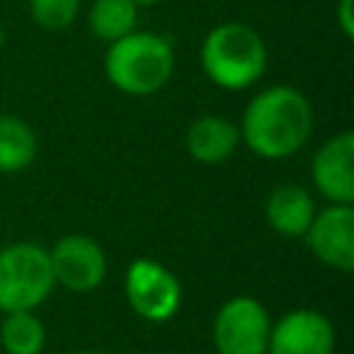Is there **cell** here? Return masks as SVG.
Instances as JSON below:
<instances>
[{"label": "cell", "mask_w": 354, "mask_h": 354, "mask_svg": "<svg viewBox=\"0 0 354 354\" xmlns=\"http://www.w3.org/2000/svg\"><path fill=\"white\" fill-rule=\"evenodd\" d=\"M47 332L33 310L3 313L0 318V346L6 354H39L44 348Z\"/></svg>", "instance_id": "9a60e30c"}, {"label": "cell", "mask_w": 354, "mask_h": 354, "mask_svg": "<svg viewBox=\"0 0 354 354\" xmlns=\"http://www.w3.org/2000/svg\"><path fill=\"white\" fill-rule=\"evenodd\" d=\"M310 177L315 191L329 205L354 202V133L340 130L329 136L313 155Z\"/></svg>", "instance_id": "9c48e42d"}, {"label": "cell", "mask_w": 354, "mask_h": 354, "mask_svg": "<svg viewBox=\"0 0 354 354\" xmlns=\"http://www.w3.org/2000/svg\"><path fill=\"white\" fill-rule=\"evenodd\" d=\"M133 3L141 8V6H155V3H163V0H133Z\"/></svg>", "instance_id": "ac0fdd59"}, {"label": "cell", "mask_w": 354, "mask_h": 354, "mask_svg": "<svg viewBox=\"0 0 354 354\" xmlns=\"http://www.w3.org/2000/svg\"><path fill=\"white\" fill-rule=\"evenodd\" d=\"M124 299L138 318L163 324L180 310L183 285L163 263L152 257H136L124 271Z\"/></svg>", "instance_id": "5b68a950"}, {"label": "cell", "mask_w": 354, "mask_h": 354, "mask_svg": "<svg viewBox=\"0 0 354 354\" xmlns=\"http://www.w3.org/2000/svg\"><path fill=\"white\" fill-rule=\"evenodd\" d=\"M238 133L252 155L263 160H285L310 141L313 102L296 86H266L246 102Z\"/></svg>", "instance_id": "6da1fadb"}, {"label": "cell", "mask_w": 354, "mask_h": 354, "mask_svg": "<svg viewBox=\"0 0 354 354\" xmlns=\"http://www.w3.org/2000/svg\"><path fill=\"white\" fill-rule=\"evenodd\" d=\"M102 69L111 86L127 97H152L174 75L171 39L152 30H133L108 44Z\"/></svg>", "instance_id": "7a4b0ae2"}, {"label": "cell", "mask_w": 354, "mask_h": 354, "mask_svg": "<svg viewBox=\"0 0 354 354\" xmlns=\"http://www.w3.org/2000/svg\"><path fill=\"white\" fill-rule=\"evenodd\" d=\"M75 354H105V351H75Z\"/></svg>", "instance_id": "ffe728a7"}, {"label": "cell", "mask_w": 354, "mask_h": 354, "mask_svg": "<svg viewBox=\"0 0 354 354\" xmlns=\"http://www.w3.org/2000/svg\"><path fill=\"white\" fill-rule=\"evenodd\" d=\"M266 221L274 232L285 238H301L315 216V199L304 185L296 183H282L271 188L266 196Z\"/></svg>", "instance_id": "7c38bea8"}, {"label": "cell", "mask_w": 354, "mask_h": 354, "mask_svg": "<svg viewBox=\"0 0 354 354\" xmlns=\"http://www.w3.org/2000/svg\"><path fill=\"white\" fill-rule=\"evenodd\" d=\"M28 11L44 30H66L80 14V0H28Z\"/></svg>", "instance_id": "2e32d148"}, {"label": "cell", "mask_w": 354, "mask_h": 354, "mask_svg": "<svg viewBox=\"0 0 354 354\" xmlns=\"http://www.w3.org/2000/svg\"><path fill=\"white\" fill-rule=\"evenodd\" d=\"M50 254L36 241H17L0 249V313L36 310L53 293Z\"/></svg>", "instance_id": "277c9868"}, {"label": "cell", "mask_w": 354, "mask_h": 354, "mask_svg": "<svg viewBox=\"0 0 354 354\" xmlns=\"http://www.w3.org/2000/svg\"><path fill=\"white\" fill-rule=\"evenodd\" d=\"M50 268L55 285L72 290V293H88L102 285L108 274V257L105 249L83 232H69L47 249Z\"/></svg>", "instance_id": "52a82bcc"}, {"label": "cell", "mask_w": 354, "mask_h": 354, "mask_svg": "<svg viewBox=\"0 0 354 354\" xmlns=\"http://www.w3.org/2000/svg\"><path fill=\"white\" fill-rule=\"evenodd\" d=\"M138 28V6L133 0H94L88 8V30L111 44Z\"/></svg>", "instance_id": "5bb4252c"}, {"label": "cell", "mask_w": 354, "mask_h": 354, "mask_svg": "<svg viewBox=\"0 0 354 354\" xmlns=\"http://www.w3.org/2000/svg\"><path fill=\"white\" fill-rule=\"evenodd\" d=\"M39 152V138L33 127L19 116H0V174L22 171L33 163Z\"/></svg>", "instance_id": "4fadbf2b"}, {"label": "cell", "mask_w": 354, "mask_h": 354, "mask_svg": "<svg viewBox=\"0 0 354 354\" xmlns=\"http://www.w3.org/2000/svg\"><path fill=\"white\" fill-rule=\"evenodd\" d=\"M199 64L213 86L224 91H243L263 77L268 47L252 25L227 19L210 28L202 39Z\"/></svg>", "instance_id": "3957f363"}, {"label": "cell", "mask_w": 354, "mask_h": 354, "mask_svg": "<svg viewBox=\"0 0 354 354\" xmlns=\"http://www.w3.org/2000/svg\"><path fill=\"white\" fill-rule=\"evenodd\" d=\"M266 354H335V326L318 310H290L271 321Z\"/></svg>", "instance_id": "30bf717a"}, {"label": "cell", "mask_w": 354, "mask_h": 354, "mask_svg": "<svg viewBox=\"0 0 354 354\" xmlns=\"http://www.w3.org/2000/svg\"><path fill=\"white\" fill-rule=\"evenodd\" d=\"M3 44H6V30H3V25H0V50H3Z\"/></svg>", "instance_id": "d6986e66"}, {"label": "cell", "mask_w": 354, "mask_h": 354, "mask_svg": "<svg viewBox=\"0 0 354 354\" xmlns=\"http://www.w3.org/2000/svg\"><path fill=\"white\" fill-rule=\"evenodd\" d=\"M335 19L337 28L346 39H354V0H337L335 6Z\"/></svg>", "instance_id": "e0dca14e"}, {"label": "cell", "mask_w": 354, "mask_h": 354, "mask_svg": "<svg viewBox=\"0 0 354 354\" xmlns=\"http://www.w3.org/2000/svg\"><path fill=\"white\" fill-rule=\"evenodd\" d=\"M301 238L324 266L335 271L354 268V207L351 205H326L324 210H315Z\"/></svg>", "instance_id": "ba28073f"}, {"label": "cell", "mask_w": 354, "mask_h": 354, "mask_svg": "<svg viewBox=\"0 0 354 354\" xmlns=\"http://www.w3.org/2000/svg\"><path fill=\"white\" fill-rule=\"evenodd\" d=\"M238 144H241L238 124H232L230 119L216 116V113L196 116L185 130L188 155L196 163H205V166H216V163L230 160L235 155Z\"/></svg>", "instance_id": "8fae6325"}, {"label": "cell", "mask_w": 354, "mask_h": 354, "mask_svg": "<svg viewBox=\"0 0 354 354\" xmlns=\"http://www.w3.org/2000/svg\"><path fill=\"white\" fill-rule=\"evenodd\" d=\"M271 315L254 296L227 299L213 318L216 354H266Z\"/></svg>", "instance_id": "8992f818"}]
</instances>
